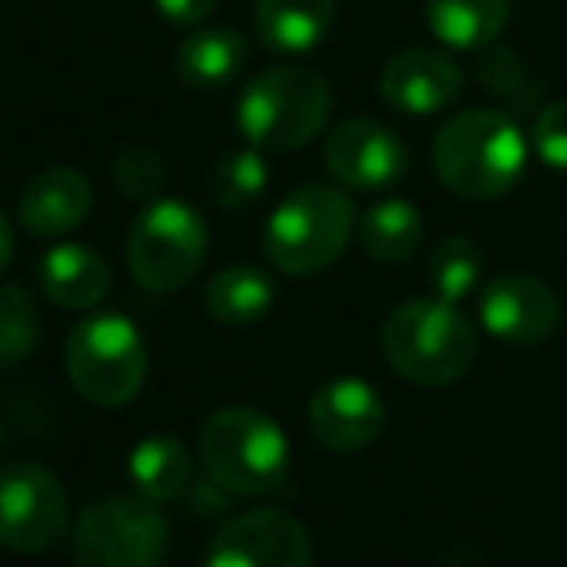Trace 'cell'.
I'll use <instances>...</instances> for the list:
<instances>
[{
    "label": "cell",
    "mask_w": 567,
    "mask_h": 567,
    "mask_svg": "<svg viewBox=\"0 0 567 567\" xmlns=\"http://www.w3.org/2000/svg\"><path fill=\"white\" fill-rule=\"evenodd\" d=\"M525 155H529V143L522 127L494 109H471L452 116L433 140V166L441 182L471 202L509 194L525 171Z\"/></svg>",
    "instance_id": "cell-1"
},
{
    "label": "cell",
    "mask_w": 567,
    "mask_h": 567,
    "mask_svg": "<svg viewBox=\"0 0 567 567\" xmlns=\"http://www.w3.org/2000/svg\"><path fill=\"white\" fill-rule=\"evenodd\" d=\"M475 351L471 321L444 298L405 301L382 321V355L413 386H452L471 371Z\"/></svg>",
    "instance_id": "cell-2"
},
{
    "label": "cell",
    "mask_w": 567,
    "mask_h": 567,
    "mask_svg": "<svg viewBox=\"0 0 567 567\" xmlns=\"http://www.w3.org/2000/svg\"><path fill=\"white\" fill-rule=\"evenodd\" d=\"M202 467L228 494H270L290 475V441L275 417L251 405H225L209 413L197 433Z\"/></svg>",
    "instance_id": "cell-3"
},
{
    "label": "cell",
    "mask_w": 567,
    "mask_h": 567,
    "mask_svg": "<svg viewBox=\"0 0 567 567\" xmlns=\"http://www.w3.org/2000/svg\"><path fill=\"white\" fill-rule=\"evenodd\" d=\"M332 113V90L309 66H270L244 85L236 124L259 151H298Z\"/></svg>",
    "instance_id": "cell-4"
},
{
    "label": "cell",
    "mask_w": 567,
    "mask_h": 567,
    "mask_svg": "<svg viewBox=\"0 0 567 567\" xmlns=\"http://www.w3.org/2000/svg\"><path fill=\"white\" fill-rule=\"evenodd\" d=\"M355 228V209L343 189L301 186L270 213L262 228V255L282 275H321L343 255Z\"/></svg>",
    "instance_id": "cell-5"
},
{
    "label": "cell",
    "mask_w": 567,
    "mask_h": 567,
    "mask_svg": "<svg viewBox=\"0 0 567 567\" xmlns=\"http://www.w3.org/2000/svg\"><path fill=\"white\" fill-rule=\"evenodd\" d=\"M66 374L93 405H127L147 382V343L120 313H97L74 324L66 337Z\"/></svg>",
    "instance_id": "cell-6"
},
{
    "label": "cell",
    "mask_w": 567,
    "mask_h": 567,
    "mask_svg": "<svg viewBox=\"0 0 567 567\" xmlns=\"http://www.w3.org/2000/svg\"><path fill=\"white\" fill-rule=\"evenodd\" d=\"M209 251V228L189 202H151L127 236V270L151 293H174L197 278Z\"/></svg>",
    "instance_id": "cell-7"
},
{
    "label": "cell",
    "mask_w": 567,
    "mask_h": 567,
    "mask_svg": "<svg viewBox=\"0 0 567 567\" xmlns=\"http://www.w3.org/2000/svg\"><path fill=\"white\" fill-rule=\"evenodd\" d=\"M70 548L78 567H163L171 553V525L151 498L113 494L78 517Z\"/></svg>",
    "instance_id": "cell-8"
},
{
    "label": "cell",
    "mask_w": 567,
    "mask_h": 567,
    "mask_svg": "<svg viewBox=\"0 0 567 567\" xmlns=\"http://www.w3.org/2000/svg\"><path fill=\"white\" fill-rule=\"evenodd\" d=\"M70 529L62 483L31 460L0 467V545L8 553H51Z\"/></svg>",
    "instance_id": "cell-9"
},
{
    "label": "cell",
    "mask_w": 567,
    "mask_h": 567,
    "mask_svg": "<svg viewBox=\"0 0 567 567\" xmlns=\"http://www.w3.org/2000/svg\"><path fill=\"white\" fill-rule=\"evenodd\" d=\"M205 567H313V540L286 509H251L217 533Z\"/></svg>",
    "instance_id": "cell-10"
},
{
    "label": "cell",
    "mask_w": 567,
    "mask_h": 567,
    "mask_svg": "<svg viewBox=\"0 0 567 567\" xmlns=\"http://www.w3.org/2000/svg\"><path fill=\"white\" fill-rule=\"evenodd\" d=\"M324 166L340 186L379 194L410 174V151L402 135L379 120H348L324 143Z\"/></svg>",
    "instance_id": "cell-11"
},
{
    "label": "cell",
    "mask_w": 567,
    "mask_h": 567,
    "mask_svg": "<svg viewBox=\"0 0 567 567\" xmlns=\"http://www.w3.org/2000/svg\"><path fill=\"white\" fill-rule=\"evenodd\" d=\"M382 421H386V405L379 390L351 374L329 379L309 398V433L329 452L348 455L371 449L382 433Z\"/></svg>",
    "instance_id": "cell-12"
},
{
    "label": "cell",
    "mask_w": 567,
    "mask_h": 567,
    "mask_svg": "<svg viewBox=\"0 0 567 567\" xmlns=\"http://www.w3.org/2000/svg\"><path fill=\"white\" fill-rule=\"evenodd\" d=\"M478 317L491 337L517 343V348H533L545 343L560 324V301L540 278L529 275H506L494 278L478 298Z\"/></svg>",
    "instance_id": "cell-13"
},
{
    "label": "cell",
    "mask_w": 567,
    "mask_h": 567,
    "mask_svg": "<svg viewBox=\"0 0 567 567\" xmlns=\"http://www.w3.org/2000/svg\"><path fill=\"white\" fill-rule=\"evenodd\" d=\"M379 93L398 113L433 116L455 105V97L463 93V70L449 54L413 47V51H402L386 62L379 78Z\"/></svg>",
    "instance_id": "cell-14"
},
{
    "label": "cell",
    "mask_w": 567,
    "mask_h": 567,
    "mask_svg": "<svg viewBox=\"0 0 567 567\" xmlns=\"http://www.w3.org/2000/svg\"><path fill=\"white\" fill-rule=\"evenodd\" d=\"M93 186L74 166H51L35 174L20 197V225L31 236H66L90 217Z\"/></svg>",
    "instance_id": "cell-15"
},
{
    "label": "cell",
    "mask_w": 567,
    "mask_h": 567,
    "mask_svg": "<svg viewBox=\"0 0 567 567\" xmlns=\"http://www.w3.org/2000/svg\"><path fill=\"white\" fill-rule=\"evenodd\" d=\"M39 286L62 309H93L105 301L113 275L109 262L93 247L82 244H54L39 262Z\"/></svg>",
    "instance_id": "cell-16"
},
{
    "label": "cell",
    "mask_w": 567,
    "mask_h": 567,
    "mask_svg": "<svg viewBox=\"0 0 567 567\" xmlns=\"http://www.w3.org/2000/svg\"><path fill=\"white\" fill-rule=\"evenodd\" d=\"M337 0H255V31L270 51L306 54L329 35Z\"/></svg>",
    "instance_id": "cell-17"
},
{
    "label": "cell",
    "mask_w": 567,
    "mask_h": 567,
    "mask_svg": "<svg viewBox=\"0 0 567 567\" xmlns=\"http://www.w3.org/2000/svg\"><path fill=\"white\" fill-rule=\"evenodd\" d=\"M247 43L231 28H197L178 43L174 66L178 78L194 90H220L244 70Z\"/></svg>",
    "instance_id": "cell-18"
},
{
    "label": "cell",
    "mask_w": 567,
    "mask_h": 567,
    "mask_svg": "<svg viewBox=\"0 0 567 567\" xmlns=\"http://www.w3.org/2000/svg\"><path fill=\"white\" fill-rule=\"evenodd\" d=\"M429 28L455 51L491 47L509 23V0H425Z\"/></svg>",
    "instance_id": "cell-19"
},
{
    "label": "cell",
    "mask_w": 567,
    "mask_h": 567,
    "mask_svg": "<svg viewBox=\"0 0 567 567\" xmlns=\"http://www.w3.org/2000/svg\"><path fill=\"white\" fill-rule=\"evenodd\" d=\"M270 306H275V282L255 267H225L205 286V309L231 329L262 321Z\"/></svg>",
    "instance_id": "cell-20"
},
{
    "label": "cell",
    "mask_w": 567,
    "mask_h": 567,
    "mask_svg": "<svg viewBox=\"0 0 567 567\" xmlns=\"http://www.w3.org/2000/svg\"><path fill=\"white\" fill-rule=\"evenodd\" d=\"M127 471H132L135 491L151 502H174L194 486V463H189V452L174 436H147V441H140Z\"/></svg>",
    "instance_id": "cell-21"
},
{
    "label": "cell",
    "mask_w": 567,
    "mask_h": 567,
    "mask_svg": "<svg viewBox=\"0 0 567 567\" xmlns=\"http://www.w3.org/2000/svg\"><path fill=\"white\" fill-rule=\"evenodd\" d=\"M363 251L379 262H405L425 239V220L410 202H379L359 225Z\"/></svg>",
    "instance_id": "cell-22"
},
{
    "label": "cell",
    "mask_w": 567,
    "mask_h": 567,
    "mask_svg": "<svg viewBox=\"0 0 567 567\" xmlns=\"http://www.w3.org/2000/svg\"><path fill=\"white\" fill-rule=\"evenodd\" d=\"M267 182H270V166L259 147L231 151V155L217 163V171H213V197L231 213L251 209L267 194Z\"/></svg>",
    "instance_id": "cell-23"
},
{
    "label": "cell",
    "mask_w": 567,
    "mask_h": 567,
    "mask_svg": "<svg viewBox=\"0 0 567 567\" xmlns=\"http://www.w3.org/2000/svg\"><path fill=\"white\" fill-rule=\"evenodd\" d=\"M429 278H433L436 298H444L455 306V301L467 298V293L478 286V278H483V255H478V247L471 244V239L452 236L433 251Z\"/></svg>",
    "instance_id": "cell-24"
},
{
    "label": "cell",
    "mask_w": 567,
    "mask_h": 567,
    "mask_svg": "<svg viewBox=\"0 0 567 567\" xmlns=\"http://www.w3.org/2000/svg\"><path fill=\"white\" fill-rule=\"evenodd\" d=\"M39 343V309L28 290L0 286V367L28 359Z\"/></svg>",
    "instance_id": "cell-25"
},
{
    "label": "cell",
    "mask_w": 567,
    "mask_h": 567,
    "mask_svg": "<svg viewBox=\"0 0 567 567\" xmlns=\"http://www.w3.org/2000/svg\"><path fill=\"white\" fill-rule=\"evenodd\" d=\"M113 182L120 186V194H127L132 202H155L166 186V166L158 158V151L124 147L113 163Z\"/></svg>",
    "instance_id": "cell-26"
},
{
    "label": "cell",
    "mask_w": 567,
    "mask_h": 567,
    "mask_svg": "<svg viewBox=\"0 0 567 567\" xmlns=\"http://www.w3.org/2000/svg\"><path fill=\"white\" fill-rule=\"evenodd\" d=\"M533 147L553 171H567V101H553L548 109H540L533 124Z\"/></svg>",
    "instance_id": "cell-27"
},
{
    "label": "cell",
    "mask_w": 567,
    "mask_h": 567,
    "mask_svg": "<svg viewBox=\"0 0 567 567\" xmlns=\"http://www.w3.org/2000/svg\"><path fill=\"white\" fill-rule=\"evenodd\" d=\"M155 8L163 12V20L182 23V28H197L202 20H209L217 0H155Z\"/></svg>",
    "instance_id": "cell-28"
},
{
    "label": "cell",
    "mask_w": 567,
    "mask_h": 567,
    "mask_svg": "<svg viewBox=\"0 0 567 567\" xmlns=\"http://www.w3.org/2000/svg\"><path fill=\"white\" fill-rule=\"evenodd\" d=\"M8 262H12V225L0 213V275L8 270Z\"/></svg>",
    "instance_id": "cell-29"
},
{
    "label": "cell",
    "mask_w": 567,
    "mask_h": 567,
    "mask_svg": "<svg viewBox=\"0 0 567 567\" xmlns=\"http://www.w3.org/2000/svg\"><path fill=\"white\" fill-rule=\"evenodd\" d=\"M0 449H4V429H0Z\"/></svg>",
    "instance_id": "cell-30"
}]
</instances>
